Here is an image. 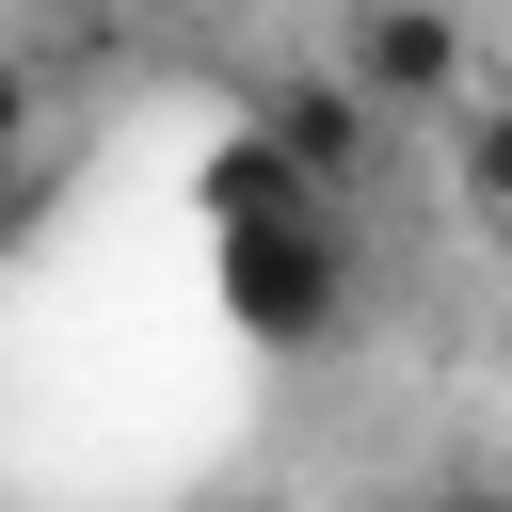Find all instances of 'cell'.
Returning a JSON list of instances; mask_svg holds the SVG:
<instances>
[{
	"label": "cell",
	"mask_w": 512,
	"mask_h": 512,
	"mask_svg": "<svg viewBox=\"0 0 512 512\" xmlns=\"http://www.w3.org/2000/svg\"><path fill=\"white\" fill-rule=\"evenodd\" d=\"M224 304H240V336L256 352H320L336 336V304H352V240H336V192H304L288 160H256V144H224Z\"/></svg>",
	"instance_id": "obj_1"
},
{
	"label": "cell",
	"mask_w": 512,
	"mask_h": 512,
	"mask_svg": "<svg viewBox=\"0 0 512 512\" xmlns=\"http://www.w3.org/2000/svg\"><path fill=\"white\" fill-rule=\"evenodd\" d=\"M336 80L384 112V128H464V16L448 0H352L336 16Z\"/></svg>",
	"instance_id": "obj_2"
},
{
	"label": "cell",
	"mask_w": 512,
	"mask_h": 512,
	"mask_svg": "<svg viewBox=\"0 0 512 512\" xmlns=\"http://www.w3.org/2000/svg\"><path fill=\"white\" fill-rule=\"evenodd\" d=\"M256 160H288L304 192H352L368 176V144H384V112L336 80V64H288V80H256V128H240Z\"/></svg>",
	"instance_id": "obj_3"
},
{
	"label": "cell",
	"mask_w": 512,
	"mask_h": 512,
	"mask_svg": "<svg viewBox=\"0 0 512 512\" xmlns=\"http://www.w3.org/2000/svg\"><path fill=\"white\" fill-rule=\"evenodd\" d=\"M448 160H464V208H480V224H512V96H464Z\"/></svg>",
	"instance_id": "obj_4"
},
{
	"label": "cell",
	"mask_w": 512,
	"mask_h": 512,
	"mask_svg": "<svg viewBox=\"0 0 512 512\" xmlns=\"http://www.w3.org/2000/svg\"><path fill=\"white\" fill-rule=\"evenodd\" d=\"M16 144H32V64H0V176H16Z\"/></svg>",
	"instance_id": "obj_5"
},
{
	"label": "cell",
	"mask_w": 512,
	"mask_h": 512,
	"mask_svg": "<svg viewBox=\"0 0 512 512\" xmlns=\"http://www.w3.org/2000/svg\"><path fill=\"white\" fill-rule=\"evenodd\" d=\"M16 224H32V176H0V256H16Z\"/></svg>",
	"instance_id": "obj_6"
}]
</instances>
